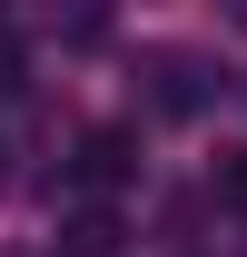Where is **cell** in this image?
<instances>
[{"label":"cell","instance_id":"cell-1","mask_svg":"<svg viewBox=\"0 0 247 257\" xmlns=\"http://www.w3.org/2000/svg\"><path fill=\"white\" fill-rule=\"evenodd\" d=\"M0 159H10V149H0ZM0 178H10V168H0Z\"/></svg>","mask_w":247,"mask_h":257}]
</instances>
